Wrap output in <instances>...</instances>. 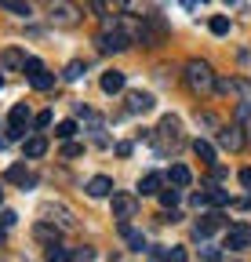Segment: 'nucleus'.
<instances>
[{
    "label": "nucleus",
    "instance_id": "nucleus-33",
    "mask_svg": "<svg viewBox=\"0 0 251 262\" xmlns=\"http://www.w3.org/2000/svg\"><path fill=\"white\" fill-rule=\"evenodd\" d=\"M0 244H4V229H0Z\"/></svg>",
    "mask_w": 251,
    "mask_h": 262
},
{
    "label": "nucleus",
    "instance_id": "nucleus-11",
    "mask_svg": "<svg viewBox=\"0 0 251 262\" xmlns=\"http://www.w3.org/2000/svg\"><path fill=\"white\" fill-rule=\"evenodd\" d=\"M84 189H87V196L102 201V196H109V193H113V179H109V175H95V179H91Z\"/></svg>",
    "mask_w": 251,
    "mask_h": 262
},
{
    "label": "nucleus",
    "instance_id": "nucleus-14",
    "mask_svg": "<svg viewBox=\"0 0 251 262\" xmlns=\"http://www.w3.org/2000/svg\"><path fill=\"white\" fill-rule=\"evenodd\" d=\"M161 186H164V175H161V171H149V175L139 182V193H142V196H153V193H161Z\"/></svg>",
    "mask_w": 251,
    "mask_h": 262
},
{
    "label": "nucleus",
    "instance_id": "nucleus-9",
    "mask_svg": "<svg viewBox=\"0 0 251 262\" xmlns=\"http://www.w3.org/2000/svg\"><path fill=\"white\" fill-rule=\"evenodd\" d=\"M139 211V201L131 193H113V219H131Z\"/></svg>",
    "mask_w": 251,
    "mask_h": 262
},
{
    "label": "nucleus",
    "instance_id": "nucleus-13",
    "mask_svg": "<svg viewBox=\"0 0 251 262\" xmlns=\"http://www.w3.org/2000/svg\"><path fill=\"white\" fill-rule=\"evenodd\" d=\"M0 66H4V70H22V66H26V55H22L18 48H4V51H0Z\"/></svg>",
    "mask_w": 251,
    "mask_h": 262
},
{
    "label": "nucleus",
    "instance_id": "nucleus-21",
    "mask_svg": "<svg viewBox=\"0 0 251 262\" xmlns=\"http://www.w3.org/2000/svg\"><path fill=\"white\" fill-rule=\"evenodd\" d=\"M117 8H120L124 15H142V11H146V0H117Z\"/></svg>",
    "mask_w": 251,
    "mask_h": 262
},
{
    "label": "nucleus",
    "instance_id": "nucleus-3",
    "mask_svg": "<svg viewBox=\"0 0 251 262\" xmlns=\"http://www.w3.org/2000/svg\"><path fill=\"white\" fill-rule=\"evenodd\" d=\"M186 84H190L193 95H208L215 88V73H211V66L204 58H193V62H186Z\"/></svg>",
    "mask_w": 251,
    "mask_h": 262
},
{
    "label": "nucleus",
    "instance_id": "nucleus-26",
    "mask_svg": "<svg viewBox=\"0 0 251 262\" xmlns=\"http://www.w3.org/2000/svg\"><path fill=\"white\" fill-rule=\"evenodd\" d=\"M208 196H211V204H215V208H222V204H230V196H226L222 189H208Z\"/></svg>",
    "mask_w": 251,
    "mask_h": 262
},
{
    "label": "nucleus",
    "instance_id": "nucleus-36",
    "mask_svg": "<svg viewBox=\"0 0 251 262\" xmlns=\"http://www.w3.org/2000/svg\"><path fill=\"white\" fill-rule=\"evenodd\" d=\"M226 4H233V0H226Z\"/></svg>",
    "mask_w": 251,
    "mask_h": 262
},
{
    "label": "nucleus",
    "instance_id": "nucleus-30",
    "mask_svg": "<svg viewBox=\"0 0 251 262\" xmlns=\"http://www.w3.org/2000/svg\"><path fill=\"white\" fill-rule=\"evenodd\" d=\"M15 219H18L15 211H4V215H0V226H4V229H8V226H15Z\"/></svg>",
    "mask_w": 251,
    "mask_h": 262
},
{
    "label": "nucleus",
    "instance_id": "nucleus-1",
    "mask_svg": "<svg viewBox=\"0 0 251 262\" xmlns=\"http://www.w3.org/2000/svg\"><path fill=\"white\" fill-rule=\"evenodd\" d=\"M99 51L102 55H117V51H128L131 48V37L120 29V18H102V33H99Z\"/></svg>",
    "mask_w": 251,
    "mask_h": 262
},
{
    "label": "nucleus",
    "instance_id": "nucleus-32",
    "mask_svg": "<svg viewBox=\"0 0 251 262\" xmlns=\"http://www.w3.org/2000/svg\"><path fill=\"white\" fill-rule=\"evenodd\" d=\"M240 186H244V189H251V168H244V171H240Z\"/></svg>",
    "mask_w": 251,
    "mask_h": 262
},
{
    "label": "nucleus",
    "instance_id": "nucleus-29",
    "mask_svg": "<svg viewBox=\"0 0 251 262\" xmlns=\"http://www.w3.org/2000/svg\"><path fill=\"white\" fill-rule=\"evenodd\" d=\"M62 153H66V157H80V153H84V146H77V142H70V139H66V146H62Z\"/></svg>",
    "mask_w": 251,
    "mask_h": 262
},
{
    "label": "nucleus",
    "instance_id": "nucleus-6",
    "mask_svg": "<svg viewBox=\"0 0 251 262\" xmlns=\"http://www.w3.org/2000/svg\"><path fill=\"white\" fill-rule=\"evenodd\" d=\"M247 244H251V226L247 222H233L230 233H226V248L230 251H244Z\"/></svg>",
    "mask_w": 251,
    "mask_h": 262
},
{
    "label": "nucleus",
    "instance_id": "nucleus-27",
    "mask_svg": "<svg viewBox=\"0 0 251 262\" xmlns=\"http://www.w3.org/2000/svg\"><path fill=\"white\" fill-rule=\"evenodd\" d=\"M37 70H44V62H40V58H26V66H22V73L29 77V73H37Z\"/></svg>",
    "mask_w": 251,
    "mask_h": 262
},
{
    "label": "nucleus",
    "instance_id": "nucleus-2",
    "mask_svg": "<svg viewBox=\"0 0 251 262\" xmlns=\"http://www.w3.org/2000/svg\"><path fill=\"white\" fill-rule=\"evenodd\" d=\"M80 18H84V11L73 4V0H48V22L51 26L73 29V26H80Z\"/></svg>",
    "mask_w": 251,
    "mask_h": 262
},
{
    "label": "nucleus",
    "instance_id": "nucleus-19",
    "mask_svg": "<svg viewBox=\"0 0 251 262\" xmlns=\"http://www.w3.org/2000/svg\"><path fill=\"white\" fill-rule=\"evenodd\" d=\"M193 149H197V157H200L204 164H215V157H218V153H215V146H211L208 139H197V142H193Z\"/></svg>",
    "mask_w": 251,
    "mask_h": 262
},
{
    "label": "nucleus",
    "instance_id": "nucleus-16",
    "mask_svg": "<svg viewBox=\"0 0 251 262\" xmlns=\"http://www.w3.org/2000/svg\"><path fill=\"white\" fill-rule=\"evenodd\" d=\"M22 149H26V157H33V160H37V157L48 153V139H44V135H33V139H26Z\"/></svg>",
    "mask_w": 251,
    "mask_h": 262
},
{
    "label": "nucleus",
    "instance_id": "nucleus-15",
    "mask_svg": "<svg viewBox=\"0 0 251 262\" xmlns=\"http://www.w3.org/2000/svg\"><path fill=\"white\" fill-rule=\"evenodd\" d=\"M4 179H8V182H15V186H22V189H26V186H33V175H29V171L22 168V164H11Z\"/></svg>",
    "mask_w": 251,
    "mask_h": 262
},
{
    "label": "nucleus",
    "instance_id": "nucleus-4",
    "mask_svg": "<svg viewBox=\"0 0 251 262\" xmlns=\"http://www.w3.org/2000/svg\"><path fill=\"white\" fill-rule=\"evenodd\" d=\"M153 142H156V149H161V153H164V149H178V146L186 142V139H182V120L168 113V117L161 120V127L153 131Z\"/></svg>",
    "mask_w": 251,
    "mask_h": 262
},
{
    "label": "nucleus",
    "instance_id": "nucleus-5",
    "mask_svg": "<svg viewBox=\"0 0 251 262\" xmlns=\"http://www.w3.org/2000/svg\"><path fill=\"white\" fill-rule=\"evenodd\" d=\"M29 120H33V113H29L26 102L11 106V113H8V139H22V135H26V127H29Z\"/></svg>",
    "mask_w": 251,
    "mask_h": 262
},
{
    "label": "nucleus",
    "instance_id": "nucleus-10",
    "mask_svg": "<svg viewBox=\"0 0 251 262\" xmlns=\"http://www.w3.org/2000/svg\"><path fill=\"white\" fill-rule=\"evenodd\" d=\"M247 139H244V127H237V124H230V127H218V146L222 149H240Z\"/></svg>",
    "mask_w": 251,
    "mask_h": 262
},
{
    "label": "nucleus",
    "instance_id": "nucleus-22",
    "mask_svg": "<svg viewBox=\"0 0 251 262\" xmlns=\"http://www.w3.org/2000/svg\"><path fill=\"white\" fill-rule=\"evenodd\" d=\"M0 8H8V11H15V15H29V0H0Z\"/></svg>",
    "mask_w": 251,
    "mask_h": 262
},
{
    "label": "nucleus",
    "instance_id": "nucleus-35",
    "mask_svg": "<svg viewBox=\"0 0 251 262\" xmlns=\"http://www.w3.org/2000/svg\"><path fill=\"white\" fill-rule=\"evenodd\" d=\"M0 88H4V77H0Z\"/></svg>",
    "mask_w": 251,
    "mask_h": 262
},
{
    "label": "nucleus",
    "instance_id": "nucleus-20",
    "mask_svg": "<svg viewBox=\"0 0 251 262\" xmlns=\"http://www.w3.org/2000/svg\"><path fill=\"white\" fill-rule=\"evenodd\" d=\"M156 196H161V204H164V208H175V204H178V196H182V186L171 182V189H161Z\"/></svg>",
    "mask_w": 251,
    "mask_h": 262
},
{
    "label": "nucleus",
    "instance_id": "nucleus-12",
    "mask_svg": "<svg viewBox=\"0 0 251 262\" xmlns=\"http://www.w3.org/2000/svg\"><path fill=\"white\" fill-rule=\"evenodd\" d=\"M124 84H128V77H124L120 70H109V73H102V91H106V95H117V91H124Z\"/></svg>",
    "mask_w": 251,
    "mask_h": 262
},
{
    "label": "nucleus",
    "instance_id": "nucleus-31",
    "mask_svg": "<svg viewBox=\"0 0 251 262\" xmlns=\"http://www.w3.org/2000/svg\"><path fill=\"white\" fill-rule=\"evenodd\" d=\"M200 255H204V258H222V251H218V248H200Z\"/></svg>",
    "mask_w": 251,
    "mask_h": 262
},
{
    "label": "nucleus",
    "instance_id": "nucleus-23",
    "mask_svg": "<svg viewBox=\"0 0 251 262\" xmlns=\"http://www.w3.org/2000/svg\"><path fill=\"white\" fill-rule=\"evenodd\" d=\"M73 135H77V124H73V120H62V124L55 127V139H62V142L73 139Z\"/></svg>",
    "mask_w": 251,
    "mask_h": 262
},
{
    "label": "nucleus",
    "instance_id": "nucleus-17",
    "mask_svg": "<svg viewBox=\"0 0 251 262\" xmlns=\"http://www.w3.org/2000/svg\"><path fill=\"white\" fill-rule=\"evenodd\" d=\"M29 84H33L37 91H51V88H55V77H51L48 70H37V73H29Z\"/></svg>",
    "mask_w": 251,
    "mask_h": 262
},
{
    "label": "nucleus",
    "instance_id": "nucleus-7",
    "mask_svg": "<svg viewBox=\"0 0 251 262\" xmlns=\"http://www.w3.org/2000/svg\"><path fill=\"white\" fill-rule=\"evenodd\" d=\"M156 106V98L149 95V91H128V113L131 117H142V113H149Z\"/></svg>",
    "mask_w": 251,
    "mask_h": 262
},
{
    "label": "nucleus",
    "instance_id": "nucleus-24",
    "mask_svg": "<svg viewBox=\"0 0 251 262\" xmlns=\"http://www.w3.org/2000/svg\"><path fill=\"white\" fill-rule=\"evenodd\" d=\"M211 33H215V37H226V33H230V18L226 15H215L211 18Z\"/></svg>",
    "mask_w": 251,
    "mask_h": 262
},
{
    "label": "nucleus",
    "instance_id": "nucleus-25",
    "mask_svg": "<svg viewBox=\"0 0 251 262\" xmlns=\"http://www.w3.org/2000/svg\"><path fill=\"white\" fill-rule=\"evenodd\" d=\"M84 73H87V66H84V62H70V66H66V73H62V77H66V80H80Z\"/></svg>",
    "mask_w": 251,
    "mask_h": 262
},
{
    "label": "nucleus",
    "instance_id": "nucleus-28",
    "mask_svg": "<svg viewBox=\"0 0 251 262\" xmlns=\"http://www.w3.org/2000/svg\"><path fill=\"white\" fill-rule=\"evenodd\" d=\"M51 120H55V117H51V110H44V113H37V117H33V124H37V127H51Z\"/></svg>",
    "mask_w": 251,
    "mask_h": 262
},
{
    "label": "nucleus",
    "instance_id": "nucleus-34",
    "mask_svg": "<svg viewBox=\"0 0 251 262\" xmlns=\"http://www.w3.org/2000/svg\"><path fill=\"white\" fill-rule=\"evenodd\" d=\"M0 201H4V186H0Z\"/></svg>",
    "mask_w": 251,
    "mask_h": 262
},
{
    "label": "nucleus",
    "instance_id": "nucleus-8",
    "mask_svg": "<svg viewBox=\"0 0 251 262\" xmlns=\"http://www.w3.org/2000/svg\"><path fill=\"white\" fill-rule=\"evenodd\" d=\"M222 226H226V215L222 211H208V215L197 219V237L204 241V237H211L215 229H222Z\"/></svg>",
    "mask_w": 251,
    "mask_h": 262
},
{
    "label": "nucleus",
    "instance_id": "nucleus-18",
    "mask_svg": "<svg viewBox=\"0 0 251 262\" xmlns=\"http://www.w3.org/2000/svg\"><path fill=\"white\" fill-rule=\"evenodd\" d=\"M168 179H171L175 186H190V182H193V175H190V168H186V164H171Z\"/></svg>",
    "mask_w": 251,
    "mask_h": 262
}]
</instances>
